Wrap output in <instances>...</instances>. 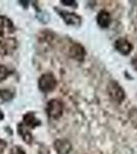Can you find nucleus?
Here are the masks:
<instances>
[{"instance_id":"18","label":"nucleus","mask_w":137,"mask_h":154,"mask_svg":"<svg viewBox=\"0 0 137 154\" xmlns=\"http://www.w3.org/2000/svg\"><path fill=\"white\" fill-rule=\"evenodd\" d=\"M131 64H132V66H133V68L137 71V57H136V58H134L133 60H132Z\"/></svg>"},{"instance_id":"5","label":"nucleus","mask_w":137,"mask_h":154,"mask_svg":"<svg viewBox=\"0 0 137 154\" xmlns=\"http://www.w3.org/2000/svg\"><path fill=\"white\" fill-rule=\"evenodd\" d=\"M14 32V26L12 22L8 18L4 16H0V37L7 38V36L11 35Z\"/></svg>"},{"instance_id":"12","label":"nucleus","mask_w":137,"mask_h":154,"mask_svg":"<svg viewBox=\"0 0 137 154\" xmlns=\"http://www.w3.org/2000/svg\"><path fill=\"white\" fill-rule=\"evenodd\" d=\"M18 133L20 134V136L22 137V139L26 142L27 144H31L33 141V136L30 133V130L27 128L24 123H20L18 125Z\"/></svg>"},{"instance_id":"1","label":"nucleus","mask_w":137,"mask_h":154,"mask_svg":"<svg viewBox=\"0 0 137 154\" xmlns=\"http://www.w3.org/2000/svg\"><path fill=\"white\" fill-rule=\"evenodd\" d=\"M57 86V80L52 73H44L38 79V88L43 93L53 91Z\"/></svg>"},{"instance_id":"4","label":"nucleus","mask_w":137,"mask_h":154,"mask_svg":"<svg viewBox=\"0 0 137 154\" xmlns=\"http://www.w3.org/2000/svg\"><path fill=\"white\" fill-rule=\"evenodd\" d=\"M17 40L14 38H2L0 40V54L1 56H7L16 51L17 48Z\"/></svg>"},{"instance_id":"15","label":"nucleus","mask_w":137,"mask_h":154,"mask_svg":"<svg viewBox=\"0 0 137 154\" xmlns=\"http://www.w3.org/2000/svg\"><path fill=\"white\" fill-rule=\"evenodd\" d=\"M9 154H26V152H25L24 149L22 147H20V146H14V147H12L11 149Z\"/></svg>"},{"instance_id":"11","label":"nucleus","mask_w":137,"mask_h":154,"mask_svg":"<svg viewBox=\"0 0 137 154\" xmlns=\"http://www.w3.org/2000/svg\"><path fill=\"white\" fill-rule=\"evenodd\" d=\"M97 24L99 25V27L103 29H106L109 27V25L111 23V18L110 14H109L108 11H101L98 12L97 14Z\"/></svg>"},{"instance_id":"10","label":"nucleus","mask_w":137,"mask_h":154,"mask_svg":"<svg viewBox=\"0 0 137 154\" xmlns=\"http://www.w3.org/2000/svg\"><path fill=\"white\" fill-rule=\"evenodd\" d=\"M23 123L28 128H35L38 125H41L40 120L36 117L35 114L33 112H29V113L25 114L23 117Z\"/></svg>"},{"instance_id":"17","label":"nucleus","mask_w":137,"mask_h":154,"mask_svg":"<svg viewBox=\"0 0 137 154\" xmlns=\"http://www.w3.org/2000/svg\"><path fill=\"white\" fill-rule=\"evenodd\" d=\"M62 4H65V5H68V6H74L76 7V2L75 1H66V0H62L61 1Z\"/></svg>"},{"instance_id":"13","label":"nucleus","mask_w":137,"mask_h":154,"mask_svg":"<svg viewBox=\"0 0 137 154\" xmlns=\"http://www.w3.org/2000/svg\"><path fill=\"white\" fill-rule=\"evenodd\" d=\"M12 97H14V95H12V93L11 91H8V89H1L0 91V99L2 101H5V102L11 101Z\"/></svg>"},{"instance_id":"9","label":"nucleus","mask_w":137,"mask_h":154,"mask_svg":"<svg viewBox=\"0 0 137 154\" xmlns=\"http://www.w3.org/2000/svg\"><path fill=\"white\" fill-rule=\"evenodd\" d=\"M114 48H116V49L119 53H121L124 56L129 54L132 49H133L131 42H129L126 38H119L116 41V43H114Z\"/></svg>"},{"instance_id":"14","label":"nucleus","mask_w":137,"mask_h":154,"mask_svg":"<svg viewBox=\"0 0 137 154\" xmlns=\"http://www.w3.org/2000/svg\"><path fill=\"white\" fill-rule=\"evenodd\" d=\"M11 72L9 71L5 66L0 65V82L3 81V80H5L7 77L11 75Z\"/></svg>"},{"instance_id":"19","label":"nucleus","mask_w":137,"mask_h":154,"mask_svg":"<svg viewBox=\"0 0 137 154\" xmlns=\"http://www.w3.org/2000/svg\"><path fill=\"white\" fill-rule=\"evenodd\" d=\"M3 117H4L3 113H2V111L0 110V120H2V119H3Z\"/></svg>"},{"instance_id":"6","label":"nucleus","mask_w":137,"mask_h":154,"mask_svg":"<svg viewBox=\"0 0 137 154\" xmlns=\"http://www.w3.org/2000/svg\"><path fill=\"white\" fill-rule=\"evenodd\" d=\"M59 11V14L61 16V18L64 20V22L67 25H71V26H79L81 25V17L78 16L74 12H69L66 11H61L59 8H56Z\"/></svg>"},{"instance_id":"2","label":"nucleus","mask_w":137,"mask_h":154,"mask_svg":"<svg viewBox=\"0 0 137 154\" xmlns=\"http://www.w3.org/2000/svg\"><path fill=\"white\" fill-rule=\"evenodd\" d=\"M46 112L51 119H59L63 114V103L57 99L49 101L46 107Z\"/></svg>"},{"instance_id":"16","label":"nucleus","mask_w":137,"mask_h":154,"mask_svg":"<svg viewBox=\"0 0 137 154\" xmlns=\"http://www.w3.org/2000/svg\"><path fill=\"white\" fill-rule=\"evenodd\" d=\"M5 148H6V142L0 139V154H2V153L4 152Z\"/></svg>"},{"instance_id":"7","label":"nucleus","mask_w":137,"mask_h":154,"mask_svg":"<svg viewBox=\"0 0 137 154\" xmlns=\"http://www.w3.org/2000/svg\"><path fill=\"white\" fill-rule=\"evenodd\" d=\"M54 148L58 154H69L72 146L71 143L66 139H58L54 142Z\"/></svg>"},{"instance_id":"8","label":"nucleus","mask_w":137,"mask_h":154,"mask_svg":"<svg viewBox=\"0 0 137 154\" xmlns=\"http://www.w3.org/2000/svg\"><path fill=\"white\" fill-rule=\"evenodd\" d=\"M69 54L72 59L76 60L78 62H83L84 57H86V51H84V46L79 43H74L70 46L69 49Z\"/></svg>"},{"instance_id":"3","label":"nucleus","mask_w":137,"mask_h":154,"mask_svg":"<svg viewBox=\"0 0 137 154\" xmlns=\"http://www.w3.org/2000/svg\"><path fill=\"white\" fill-rule=\"evenodd\" d=\"M107 94L109 98L116 103H122L125 99V91L116 81H110L108 83Z\"/></svg>"}]
</instances>
